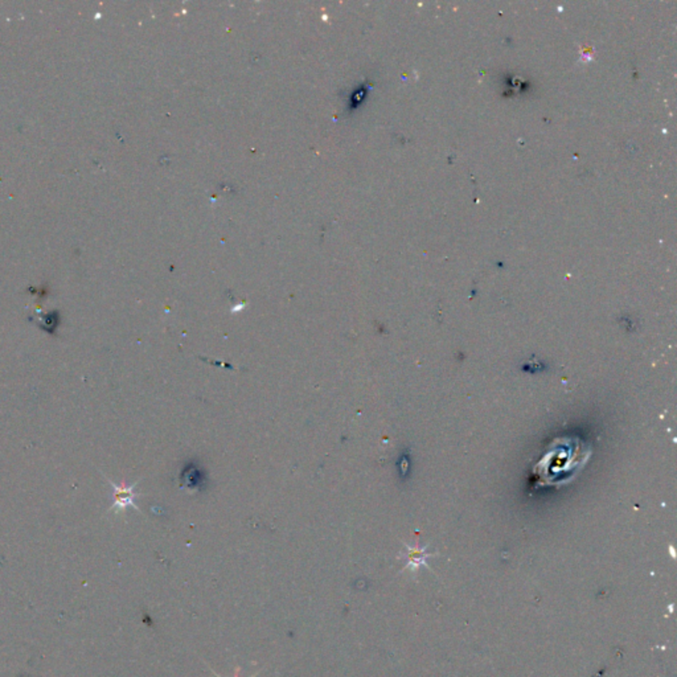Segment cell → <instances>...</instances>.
Instances as JSON below:
<instances>
[{
    "label": "cell",
    "instance_id": "7a4b0ae2",
    "mask_svg": "<svg viewBox=\"0 0 677 677\" xmlns=\"http://www.w3.org/2000/svg\"><path fill=\"white\" fill-rule=\"evenodd\" d=\"M431 554H426L425 553V549L421 551V549H417V548H410L408 546V552L405 554V558H406V568H410L411 571H417L419 566H425L426 565V558L430 557Z\"/></svg>",
    "mask_w": 677,
    "mask_h": 677
},
{
    "label": "cell",
    "instance_id": "3957f363",
    "mask_svg": "<svg viewBox=\"0 0 677 677\" xmlns=\"http://www.w3.org/2000/svg\"><path fill=\"white\" fill-rule=\"evenodd\" d=\"M209 669L212 671V673H214V677H221L220 675H217V672H214V669L211 668V667H209ZM239 672H240V668H236V671H234V677H239ZM257 675H259V672H257V673H254V675H253L251 677H256Z\"/></svg>",
    "mask_w": 677,
    "mask_h": 677
},
{
    "label": "cell",
    "instance_id": "6da1fadb",
    "mask_svg": "<svg viewBox=\"0 0 677 677\" xmlns=\"http://www.w3.org/2000/svg\"><path fill=\"white\" fill-rule=\"evenodd\" d=\"M110 486L113 487V504L111 508L113 511H124L127 507H133L135 509H139L135 504V499L139 496L136 492H134L135 486L138 483H134L133 486H126V484H116L114 481L107 479Z\"/></svg>",
    "mask_w": 677,
    "mask_h": 677
}]
</instances>
